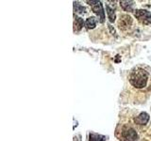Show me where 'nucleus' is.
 Masks as SVG:
<instances>
[{
    "instance_id": "1",
    "label": "nucleus",
    "mask_w": 151,
    "mask_h": 141,
    "mask_svg": "<svg viewBox=\"0 0 151 141\" xmlns=\"http://www.w3.org/2000/svg\"><path fill=\"white\" fill-rule=\"evenodd\" d=\"M148 81V73L144 69L137 68L131 72L129 75V82L134 88H142L146 86Z\"/></svg>"
},
{
    "instance_id": "2",
    "label": "nucleus",
    "mask_w": 151,
    "mask_h": 141,
    "mask_svg": "<svg viewBox=\"0 0 151 141\" xmlns=\"http://www.w3.org/2000/svg\"><path fill=\"white\" fill-rule=\"evenodd\" d=\"M134 15L141 24L143 25H149L151 23V13L145 9H137L134 12Z\"/></svg>"
},
{
    "instance_id": "3",
    "label": "nucleus",
    "mask_w": 151,
    "mask_h": 141,
    "mask_svg": "<svg viewBox=\"0 0 151 141\" xmlns=\"http://www.w3.org/2000/svg\"><path fill=\"white\" fill-rule=\"evenodd\" d=\"M90 4V6L92 7L93 12L96 14L99 18V21L101 23L104 22V19H105V14H104V11L102 8V4L100 1H88Z\"/></svg>"
},
{
    "instance_id": "4",
    "label": "nucleus",
    "mask_w": 151,
    "mask_h": 141,
    "mask_svg": "<svg viewBox=\"0 0 151 141\" xmlns=\"http://www.w3.org/2000/svg\"><path fill=\"white\" fill-rule=\"evenodd\" d=\"M123 141H137V134L132 128H127L122 133Z\"/></svg>"
},
{
    "instance_id": "5",
    "label": "nucleus",
    "mask_w": 151,
    "mask_h": 141,
    "mask_svg": "<svg viewBox=\"0 0 151 141\" xmlns=\"http://www.w3.org/2000/svg\"><path fill=\"white\" fill-rule=\"evenodd\" d=\"M119 27L121 28L122 30H125L127 28H129L131 24H132V19L130 16L129 15H123L121 16L120 20H119Z\"/></svg>"
},
{
    "instance_id": "6",
    "label": "nucleus",
    "mask_w": 151,
    "mask_h": 141,
    "mask_svg": "<svg viewBox=\"0 0 151 141\" xmlns=\"http://www.w3.org/2000/svg\"><path fill=\"white\" fill-rule=\"evenodd\" d=\"M148 120H149V116H148L147 113H145V112L141 113L138 117H136L134 119V122L136 124H139V125L146 124Z\"/></svg>"
},
{
    "instance_id": "7",
    "label": "nucleus",
    "mask_w": 151,
    "mask_h": 141,
    "mask_svg": "<svg viewBox=\"0 0 151 141\" xmlns=\"http://www.w3.org/2000/svg\"><path fill=\"white\" fill-rule=\"evenodd\" d=\"M84 25V22L81 18L79 17H75V21H74V31H79L82 28Z\"/></svg>"
},
{
    "instance_id": "8",
    "label": "nucleus",
    "mask_w": 151,
    "mask_h": 141,
    "mask_svg": "<svg viewBox=\"0 0 151 141\" xmlns=\"http://www.w3.org/2000/svg\"><path fill=\"white\" fill-rule=\"evenodd\" d=\"M105 139L106 137L104 135L96 133H90L89 135V141H105Z\"/></svg>"
},
{
    "instance_id": "9",
    "label": "nucleus",
    "mask_w": 151,
    "mask_h": 141,
    "mask_svg": "<svg viewBox=\"0 0 151 141\" xmlns=\"http://www.w3.org/2000/svg\"><path fill=\"white\" fill-rule=\"evenodd\" d=\"M120 5L124 11H132V6H133V2L132 1H121Z\"/></svg>"
},
{
    "instance_id": "10",
    "label": "nucleus",
    "mask_w": 151,
    "mask_h": 141,
    "mask_svg": "<svg viewBox=\"0 0 151 141\" xmlns=\"http://www.w3.org/2000/svg\"><path fill=\"white\" fill-rule=\"evenodd\" d=\"M85 25H86V27L88 28V29H93V28H94V26H96V18L94 17L88 18L86 20V23H85Z\"/></svg>"
},
{
    "instance_id": "11",
    "label": "nucleus",
    "mask_w": 151,
    "mask_h": 141,
    "mask_svg": "<svg viewBox=\"0 0 151 141\" xmlns=\"http://www.w3.org/2000/svg\"><path fill=\"white\" fill-rule=\"evenodd\" d=\"M74 9L76 13H85L86 12V9L84 7H82L78 2H74Z\"/></svg>"
},
{
    "instance_id": "12",
    "label": "nucleus",
    "mask_w": 151,
    "mask_h": 141,
    "mask_svg": "<svg viewBox=\"0 0 151 141\" xmlns=\"http://www.w3.org/2000/svg\"><path fill=\"white\" fill-rule=\"evenodd\" d=\"M106 11H107V14H108V17L110 19L111 22H114L115 20V13L113 11V9L110 7V6H107L106 7Z\"/></svg>"
}]
</instances>
